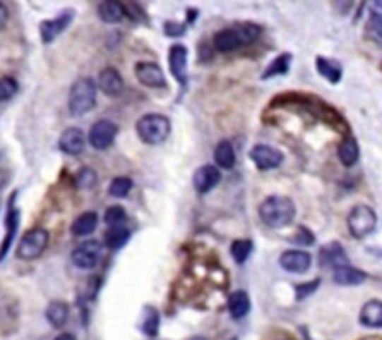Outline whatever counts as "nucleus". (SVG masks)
Instances as JSON below:
<instances>
[{
  "mask_svg": "<svg viewBox=\"0 0 382 340\" xmlns=\"http://www.w3.org/2000/svg\"><path fill=\"white\" fill-rule=\"evenodd\" d=\"M258 215L270 229H283L292 223V219L297 215V206L289 197L272 195L264 198L263 204L258 206Z\"/></svg>",
  "mask_w": 382,
  "mask_h": 340,
  "instance_id": "obj_1",
  "label": "nucleus"
},
{
  "mask_svg": "<svg viewBox=\"0 0 382 340\" xmlns=\"http://www.w3.org/2000/svg\"><path fill=\"white\" fill-rule=\"evenodd\" d=\"M135 129L143 142L156 146V144L165 142L171 135V120L163 114H145L139 118Z\"/></svg>",
  "mask_w": 382,
  "mask_h": 340,
  "instance_id": "obj_2",
  "label": "nucleus"
},
{
  "mask_svg": "<svg viewBox=\"0 0 382 340\" xmlns=\"http://www.w3.org/2000/svg\"><path fill=\"white\" fill-rule=\"evenodd\" d=\"M96 107V85L92 79H77L70 88L68 109L73 116H83Z\"/></svg>",
  "mask_w": 382,
  "mask_h": 340,
  "instance_id": "obj_3",
  "label": "nucleus"
},
{
  "mask_svg": "<svg viewBox=\"0 0 382 340\" xmlns=\"http://www.w3.org/2000/svg\"><path fill=\"white\" fill-rule=\"evenodd\" d=\"M347 224H349L350 234L354 236L356 239H364L373 234L375 229H377V213L367 204H358V206L350 210Z\"/></svg>",
  "mask_w": 382,
  "mask_h": 340,
  "instance_id": "obj_4",
  "label": "nucleus"
},
{
  "mask_svg": "<svg viewBox=\"0 0 382 340\" xmlns=\"http://www.w3.org/2000/svg\"><path fill=\"white\" fill-rule=\"evenodd\" d=\"M49 245V232L43 229L28 230L27 234L23 236L19 245H17V258L21 260H36L43 255V250L47 249Z\"/></svg>",
  "mask_w": 382,
  "mask_h": 340,
  "instance_id": "obj_5",
  "label": "nucleus"
},
{
  "mask_svg": "<svg viewBox=\"0 0 382 340\" xmlns=\"http://www.w3.org/2000/svg\"><path fill=\"white\" fill-rule=\"evenodd\" d=\"M103 258V247L100 241H85V243L77 245L73 253H71V262L73 266L79 269H94V267L102 262Z\"/></svg>",
  "mask_w": 382,
  "mask_h": 340,
  "instance_id": "obj_6",
  "label": "nucleus"
},
{
  "mask_svg": "<svg viewBox=\"0 0 382 340\" xmlns=\"http://www.w3.org/2000/svg\"><path fill=\"white\" fill-rule=\"evenodd\" d=\"M117 135H119L117 123H113L111 120H97L88 131V142L92 148L107 150L114 142Z\"/></svg>",
  "mask_w": 382,
  "mask_h": 340,
  "instance_id": "obj_7",
  "label": "nucleus"
},
{
  "mask_svg": "<svg viewBox=\"0 0 382 340\" xmlns=\"http://www.w3.org/2000/svg\"><path fill=\"white\" fill-rule=\"evenodd\" d=\"M249 157L258 170H272L283 163V154L280 150L272 148L268 144H257L249 152Z\"/></svg>",
  "mask_w": 382,
  "mask_h": 340,
  "instance_id": "obj_8",
  "label": "nucleus"
},
{
  "mask_svg": "<svg viewBox=\"0 0 382 340\" xmlns=\"http://www.w3.org/2000/svg\"><path fill=\"white\" fill-rule=\"evenodd\" d=\"M311 262L313 260L309 253L298 249H289L280 256V266L283 267L285 272L294 273V275H304V273L309 272Z\"/></svg>",
  "mask_w": 382,
  "mask_h": 340,
  "instance_id": "obj_9",
  "label": "nucleus"
},
{
  "mask_svg": "<svg viewBox=\"0 0 382 340\" xmlns=\"http://www.w3.org/2000/svg\"><path fill=\"white\" fill-rule=\"evenodd\" d=\"M318 262H321V267L324 269H338V267L349 266V256L345 253L343 245L338 243V241H332V243L324 245L318 250Z\"/></svg>",
  "mask_w": 382,
  "mask_h": 340,
  "instance_id": "obj_10",
  "label": "nucleus"
},
{
  "mask_svg": "<svg viewBox=\"0 0 382 340\" xmlns=\"http://www.w3.org/2000/svg\"><path fill=\"white\" fill-rule=\"evenodd\" d=\"M135 77L143 86L148 88H162L165 86L163 69L156 62H137L135 64Z\"/></svg>",
  "mask_w": 382,
  "mask_h": 340,
  "instance_id": "obj_11",
  "label": "nucleus"
},
{
  "mask_svg": "<svg viewBox=\"0 0 382 340\" xmlns=\"http://www.w3.org/2000/svg\"><path fill=\"white\" fill-rule=\"evenodd\" d=\"M169 68H171L172 77L180 85H188V49L180 43L169 49Z\"/></svg>",
  "mask_w": 382,
  "mask_h": 340,
  "instance_id": "obj_12",
  "label": "nucleus"
},
{
  "mask_svg": "<svg viewBox=\"0 0 382 340\" xmlns=\"http://www.w3.org/2000/svg\"><path fill=\"white\" fill-rule=\"evenodd\" d=\"M73 19V11L66 10L62 11L59 17H54V19H47V21H43L40 25V36H42L43 43H51L56 36L64 32L68 25Z\"/></svg>",
  "mask_w": 382,
  "mask_h": 340,
  "instance_id": "obj_13",
  "label": "nucleus"
},
{
  "mask_svg": "<svg viewBox=\"0 0 382 340\" xmlns=\"http://www.w3.org/2000/svg\"><path fill=\"white\" fill-rule=\"evenodd\" d=\"M221 181V172L217 166L214 165H203L195 170L193 174V187L195 191L205 195V193H210L217 183Z\"/></svg>",
  "mask_w": 382,
  "mask_h": 340,
  "instance_id": "obj_14",
  "label": "nucleus"
},
{
  "mask_svg": "<svg viewBox=\"0 0 382 340\" xmlns=\"http://www.w3.org/2000/svg\"><path fill=\"white\" fill-rule=\"evenodd\" d=\"M86 135L79 128H68L59 138V148L66 155H81L86 146Z\"/></svg>",
  "mask_w": 382,
  "mask_h": 340,
  "instance_id": "obj_15",
  "label": "nucleus"
},
{
  "mask_svg": "<svg viewBox=\"0 0 382 340\" xmlns=\"http://www.w3.org/2000/svg\"><path fill=\"white\" fill-rule=\"evenodd\" d=\"M97 85L107 96H120L124 90V79L114 68H105L97 75Z\"/></svg>",
  "mask_w": 382,
  "mask_h": 340,
  "instance_id": "obj_16",
  "label": "nucleus"
},
{
  "mask_svg": "<svg viewBox=\"0 0 382 340\" xmlns=\"http://www.w3.org/2000/svg\"><path fill=\"white\" fill-rule=\"evenodd\" d=\"M13 198H10V210H8V215H6V238L2 241V247H0V262L4 260L8 250H10L11 243H13V238H16V232L19 229V210L13 207Z\"/></svg>",
  "mask_w": 382,
  "mask_h": 340,
  "instance_id": "obj_17",
  "label": "nucleus"
},
{
  "mask_svg": "<svg viewBox=\"0 0 382 340\" xmlns=\"http://www.w3.org/2000/svg\"><path fill=\"white\" fill-rule=\"evenodd\" d=\"M360 324L369 329H382V301L371 299L360 310Z\"/></svg>",
  "mask_w": 382,
  "mask_h": 340,
  "instance_id": "obj_18",
  "label": "nucleus"
},
{
  "mask_svg": "<svg viewBox=\"0 0 382 340\" xmlns=\"http://www.w3.org/2000/svg\"><path fill=\"white\" fill-rule=\"evenodd\" d=\"M227 308H229V314H231L234 320L246 318L251 310V299H249L248 292L244 290H237L229 296V301H227Z\"/></svg>",
  "mask_w": 382,
  "mask_h": 340,
  "instance_id": "obj_19",
  "label": "nucleus"
},
{
  "mask_svg": "<svg viewBox=\"0 0 382 340\" xmlns=\"http://www.w3.org/2000/svg\"><path fill=\"white\" fill-rule=\"evenodd\" d=\"M367 273L362 269H356L352 266L338 267L334 272V282L340 286H360L362 282H366Z\"/></svg>",
  "mask_w": 382,
  "mask_h": 340,
  "instance_id": "obj_20",
  "label": "nucleus"
},
{
  "mask_svg": "<svg viewBox=\"0 0 382 340\" xmlns=\"http://www.w3.org/2000/svg\"><path fill=\"white\" fill-rule=\"evenodd\" d=\"M338 157L345 166H354L360 159V146L354 137H347L338 148Z\"/></svg>",
  "mask_w": 382,
  "mask_h": 340,
  "instance_id": "obj_21",
  "label": "nucleus"
},
{
  "mask_svg": "<svg viewBox=\"0 0 382 340\" xmlns=\"http://www.w3.org/2000/svg\"><path fill=\"white\" fill-rule=\"evenodd\" d=\"M240 45H242V43L238 40V34L237 30H234V27L223 28V30H220V32L214 36V47L217 49V51H221V53H231V51L238 49Z\"/></svg>",
  "mask_w": 382,
  "mask_h": 340,
  "instance_id": "obj_22",
  "label": "nucleus"
},
{
  "mask_svg": "<svg viewBox=\"0 0 382 340\" xmlns=\"http://www.w3.org/2000/svg\"><path fill=\"white\" fill-rule=\"evenodd\" d=\"M317 71L323 75L324 79L330 80L332 85H338L343 77V68L340 62H335L332 59H324V56H317Z\"/></svg>",
  "mask_w": 382,
  "mask_h": 340,
  "instance_id": "obj_23",
  "label": "nucleus"
},
{
  "mask_svg": "<svg viewBox=\"0 0 382 340\" xmlns=\"http://www.w3.org/2000/svg\"><path fill=\"white\" fill-rule=\"evenodd\" d=\"M97 213L96 212H85L81 213L79 217L73 221V224H71V232H73V236H88L92 234L94 230L97 229Z\"/></svg>",
  "mask_w": 382,
  "mask_h": 340,
  "instance_id": "obj_24",
  "label": "nucleus"
},
{
  "mask_svg": "<svg viewBox=\"0 0 382 340\" xmlns=\"http://www.w3.org/2000/svg\"><path fill=\"white\" fill-rule=\"evenodd\" d=\"M97 13L102 17L103 23H109V25H114V23H120L126 16L124 4L120 2H102L97 6Z\"/></svg>",
  "mask_w": 382,
  "mask_h": 340,
  "instance_id": "obj_25",
  "label": "nucleus"
},
{
  "mask_svg": "<svg viewBox=\"0 0 382 340\" xmlns=\"http://www.w3.org/2000/svg\"><path fill=\"white\" fill-rule=\"evenodd\" d=\"M45 316H47L49 324L53 327H62V325L68 322V316H70V307L64 301H51L45 310Z\"/></svg>",
  "mask_w": 382,
  "mask_h": 340,
  "instance_id": "obj_26",
  "label": "nucleus"
},
{
  "mask_svg": "<svg viewBox=\"0 0 382 340\" xmlns=\"http://www.w3.org/2000/svg\"><path fill=\"white\" fill-rule=\"evenodd\" d=\"M214 159L217 163V166L221 169H232L234 163H237V155H234V148L229 140H221L217 146H215Z\"/></svg>",
  "mask_w": 382,
  "mask_h": 340,
  "instance_id": "obj_27",
  "label": "nucleus"
},
{
  "mask_svg": "<svg viewBox=\"0 0 382 340\" xmlns=\"http://www.w3.org/2000/svg\"><path fill=\"white\" fill-rule=\"evenodd\" d=\"M129 238H131V232L128 229H124V226H111L105 232V245H107L109 249L119 250L128 243Z\"/></svg>",
  "mask_w": 382,
  "mask_h": 340,
  "instance_id": "obj_28",
  "label": "nucleus"
},
{
  "mask_svg": "<svg viewBox=\"0 0 382 340\" xmlns=\"http://www.w3.org/2000/svg\"><path fill=\"white\" fill-rule=\"evenodd\" d=\"M289 68H291V54H280L277 59L270 62V66L261 77H263V79H272V77H277V75H285L287 71H289Z\"/></svg>",
  "mask_w": 382,
  "mask_h": 340,
  "instance_id": "obj_29",
  "label": "nucleus"
},
{
  "mask_svg": "<svg viewBox=\"0 0 382 340\" xmlns=\"http://www.w3.org/2000/svg\"><path fill=\"white\" fill-rule=\"evenodd\" d=\"M251 250H253V241L251 239H237V241H232L231 245V255L234 258L237 264H246V260L251 255Z\"/></svg>",
  "mask_w": 382,
  "mask_h": 340,
  "instance_id": "obj_30",
  "label": "nucleus"
},
{
  "mask_svg": "<svg viewBox=\"0 0 382 340\" xmlns=\"http://www.w3.org/2000/svg\"><path fill=\"white\" fill-rule=\"evenodd\" d=\"M234 30H237L238 40H240L242 45L253 43L255 40L261 36V32H263V28L258 27V25H255V23H240V25L234 27Z\"/></svg>",
  "mask_w": 382,
  "mask_h": 340,
  "instance_id": "obj_31",
  "label": "nucleus"
},
{
  "mask_svg": "<svg viewBox=\"0 0 382 340\" xmlns=\"http://www.w3.org/2000/svg\"><path fill=\"white\" fill-rule=\"evenodd\" d=\"M131 187H133V181L126 178V176H119V178H114L111 181V186H109V195L113 198H126L131 191Z\"/></svg>",
  "mask_w": 382,
  "mask_h": 340,
  "instance_id": "obj_32",
  "label": "nucleus"
},
{
  "mask_svg": "<svg viewBox=\"0 0 382 340\" xmlns=\"http://www.w3.org/2000/svg\"><path fill=\"white\" fill-rule=\"evenodd\" d=\"M128 219V213L122 206H111L107 207V212L103 215V221L109 224V226H122Z\"/></svg>",
  "mask_w": 382,
  "mask_h": 340,
  "instance_id": "obj_33",
  "label": "nucleus"
},
{
  "mask_svg": "<svg viewBox=\"0 0 382 340\" xmlns=\"http://www.w3.org/2000/svg\"><path fill=\"white\" fill-rule=\"evenodd\" d=\"M146 316L145 318V324H143V333L148 336H156L157 335V329H160V314L154 310V308H146Z\"/></svg>",
  "mask_w": 382,
  "mask_h": 340,
  "instance_id": "obj_34",
  "label": "nucleus"
},
{
  "mask_svg": "<svg viewBox=\"0 0 382 340\" xmlns=\"http://www.w3.org/2000/svg\"><path fill=\"white\" fill-rule=\"evenodd\" d=\"M19 90V85L13 77H2L0 79V102H8L16 96Z\"/></svg>",
  "mask_w": 382,
  "mask_h": 340,
  "instance_id": "obj_35",
  "label": "nucleus"
},
{
  "mask_svg": "<svg viewBox=\"0 0 382 340\" xmlns=\"http://www.w3.org/2000/svg\"><path fill=\"white\" fill-rule=\"evenodd\" d=\"M96 181H97L96 172L92 169H88V166H83L76 178V183L79 189H92V187L96 186Z\"/></svg>",
  "mask_w": 382,
  "mask_h": 340,
  "instance_id": "obj_36",
  "label": "nucleus"
},
{
  "mask_svg": "<svg viewBox=\"0 0 382 340\" xmlns=\"http://www.w3.org/2000/svg\"><path fill=\"white\" fill-rule=\"evenodd\" d=\"M318 284H321V281L318 279H315V281H309V282H302V284H297L294 286V292H297V299L298 301H302V299L309 298L311 293L317 292Z\"/></svg>",
  "mask_w": 382,
  "mask_h": 340,
  "instance_id": "obj_37",
  "label": "nucleus"
},
{
  "mask_svg": "<svg viewBox=\"0 0 382 340\" xmlns=\"http://www.w3.org/2000/svg\"><path fill=\"white\" fill-rule=\"evenodd\" d=\"M163 32H165V36H169V37L184 36V34H186V25H182V23L167 21L165 23V27H163Z\"/></svg>",
  "mask_w": 382,
  "mask_h": 340,
  "instance_id": "obj_38",
  "label": "nucleus"
},
{
  "mask_svg": "<svg viewBox=\"0 0 382 340\" xmlns=\"http://www.w3.org/2000/svg\"><path fill=\"white\" fill-rule=\"evenodd\" d=\"M292 241H294L297 245H302V247H304V245H311L313 241H315V236H313L311 232L306 229V226H300V229H298V234L292 238Z\"/></svg>",
  "mask_w": 382,
  "mask_h": 340,
  "instance_id": "obj_39",
  "label": "nucleus"
},
{
  "mask_svg": "<svg viewBox=\"0 0 382 340\" xmlns=\"http://www.w3.org/2000/svg\"><path fill=\"white\" fill-rule=\"evenodd\" d=\"M369 27L375 32V36L378 37V42L382 43V16L377 11H371V17H369Z\"/></svg>",
  "mask_w": 382,
  "mask_h": 340,
  "instance_id": "obj_40",
  "label": "nucleus"
},
{
  "mask_svg": "<svg viewBox=\"0 0 382 340\" xmlns=\"http://www.w3.org/2000/svg\"><path fill=\"white\" fill-rule=\"evenodd\" d=\"M6 23H8V8L0 2V30L6 27Z\"/></svg>",
  "mask_w": 382,
  "mask_h": 340,
  "instance_id": "obj_41",
  "label": "nucleus"
},
{
  "mask_svg": "<svg viewBox=\"0 0 382 340\" xmlns=\"http://www.w3.org/2000/svg\"><path fill=\"white\" fill-rule=\"evenodd\" d=\"M54 340H77V339L73 335H70V333H62V335H59Z\"/></svg>",
  "mask_w": 382,
  "mask_h": 340,
  "instance_id": "obj_42",
  "label": "nucleus"
},
{
  "mask_svg": "<svg viewBox=\"0 0 382 340\" xmlns=\"http://www.w3.org/2000/svg\"><path fill=\"white\" fill-rule=\"evenodd\" d=\"M231 340H237V339H231Z\"/></svg>",
  "mask_w": 382,
  "mask_h": 340,
  "instance_id": "obj_43",
  "label": "nucleus"
}]
</instances>
